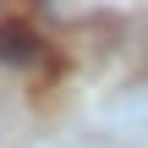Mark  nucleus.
<instances>
[{
  "label": "nucleus",
  "instance_id": "nucleus-1",
  "mask_svg": "<svg viewBox=\"0 0 148 148\" xmlns=\"http://www.w3.org/2000/svg\"><path fill=\"white\" fill-rule=\"evenodd\" d=\"M38 33L27 27V22H0V60L5 66H33L38 60Z\"/></svg>",
  "mask_w": 148,
  "mask_h": 148
}]
</instances>
